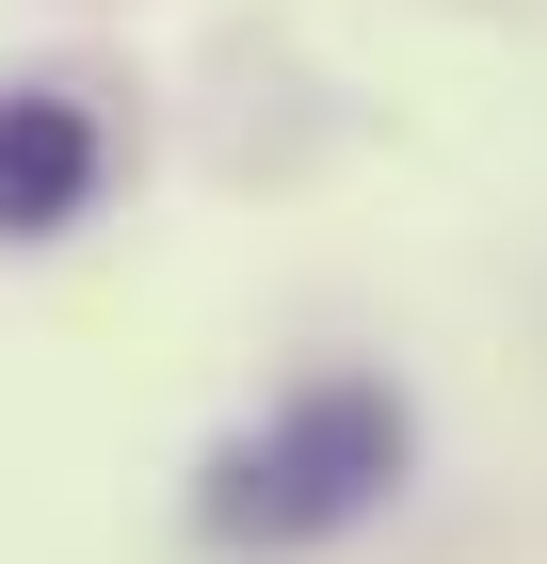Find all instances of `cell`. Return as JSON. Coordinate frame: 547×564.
I'll use <instances>...</instances> for the list:
<instances>
[{
  "label": "cell",
  "instance_id": "cell-1",
  "mask_svg": "<svg viewBox=\"0 0 547 564\" xmlns=\"http://www.w3.org/2000/svg\"><path fill=\"white\" fill-rule=\"evenodd\" d=\"M403 484V403L386 388H306L291 420H258V435H226L210 452V484H194V532L210 549H322V532H354Z\"/></svg>",
  "mask_w": 547,
  "mask_h": 564
},
{
  "label": "cell",
  "instance_id": "cell-2",
  "mask_svg": "<svg viewBox=\"0 0 547 564\" xmlns=\"http://www.w3.org/2000/svg\"><path fill=\"white\" fill-rule=\"evenodd\" d=\"M81 194H97V113L81 97H0V242H48Z\"/></svg>",
  "mask_w": 547,
  "mask_h": 564
}]
</instances>
